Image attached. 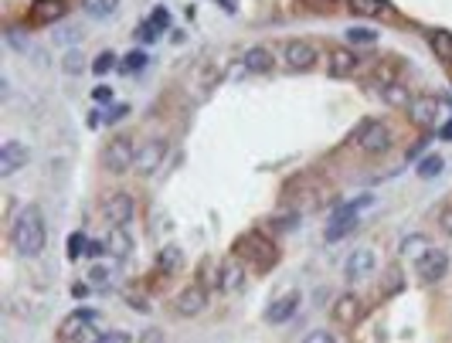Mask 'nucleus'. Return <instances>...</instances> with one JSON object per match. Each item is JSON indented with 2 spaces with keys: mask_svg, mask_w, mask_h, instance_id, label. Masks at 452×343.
<instances>
[{
  "mask_svg": "<svg viewBox=\"0 0 452 343\" xmlns=\"http://www.w3.org/2000/svg\"><path fill=\"white\" fill-rule=\"evenodd\" d=\"M181 265H184V255H181L177 245H167V248H160L157 252V268H163V272H177Z\"/></svg>",
  "mask_w": 452,
  "mask_h": 343,
  "instance_id": "nucleus-25",
  "label": "nucleus"
},
{
  "mask_svg": "<svg viewBox=\"0 0 452 343\" xmlns=\"http://www.w3.org/2000/svg\"><path fill=\"white\" fill-rule=\"evenodd\" d=\"M72 296H75V299H85V296H89V286H72Z\"/></svg>",
  "mask_w": 452,
  "mask_h": 343,
  "instance_id": "nucleus-49",
  "label": "nucleus"
},
{
  "mask_svg": "<svg viewBox=\"0 0 452 343\" xmlns=\"http://www.w3.org/2000/svg\"><path fill=\"white\" fill-rule=\"evenodd\" d=\"M140 343H160V333H157V330H150V333H143V337H140Z\"/></svg>",
  "mask_w": 452,
  "mask_h": 343,
  "instance_id": "nucleus-46",
  "label": "nucleus"
},
{
  "mask_svg": "<svg viewBox=\"0 0 452 343\" xmlns=\"http://www.w3.org/2000/svg\"><path fill=\"white\" fill-rule=\"evenodd\" d=\"M116 7H119V0H82V10L89 17H109V14H116Z\"/></svg>",
  "mask_w": 452,
  "mask_h": 343,
  "instance_id": "nucleus-26",
  "label": "nucleus"
},
{
  "mask_svg": "<svg viewBox=\"0 0 452 343\" xmlns=\"http://www.w3.org/2000/svg\"><path fill=\"white\" fill-rule=\"evenodd\" d=\"M428 48H432V54H435L439 61L452 65V31H446V27H435V31L428 34Z\"/></svg>",
  "mask_w": 452,
  "mask_h": 343,
  "instance_id": "nucleus-21",
  "label": "nucleus"
},
{
  "mask_svg": "<svg viewBox=\"0 0 452 343\" xmlns=\"http://www.w3.org/2000/svg\"><path fill=\"white\" fill-rule=\"evenodd\" d=\"M422 146H425V143H415V146L408 150V160H419V157H422Z\"/></svg>",
  "mask_w": 452,
  "mask_h": 343,
  "instance_id": "nucleus-48",
  "label": "nucleus"
},
{
  "mask_svg": "<svg viewBox=\"0 0 452 343\" xmlns=\"http://www.w3.org/2000/svg\"><path fill=\"white\" fill-rule=\"evenodd\" d=\"M303 343H333V333H326V330H313V333H306Z\"/></svg>",
  "mask_w": 452,
  "mask_h": 343,
  "instance_id": "nucleus-38",
  "label": "nucleus"
},
{
  "mask_svg": "<svg viewBox=\"0 0 452 343\" xmlns=\"http://www.w3.org/2000/svg\"><path fill=\"white\" fill-rule=\"evenodd\" d=\"M357 65H361V58L354 48H330V54H326V72L333 79H350L357 72Z\"/></svg>",
  "mask_w": 452,
  "mask_h": 343,
  "instance_id": "nucleus-10",
  "label": "nucleus"
},
{
  "mask_svg": "<svg viewBox=\"0 0 452 343\" xmlns=\"http://www.w3.org/2000/svg\"><path fill=\"white\" fill-rule=\"evenodd\" d=\"M126 112H130V109H126V106H112V109H109V112H106V123H119V119H123Z\"/></svg>",
  "mask_w": 452,
  "mask_h": 343,
  "instance_id": "nucleus-43",
  "label": "nucleus"
},
{
  "mask_svg": "<svg viewBox=\"0 0 452 343\" xmlns=\"http://www.w3.org/2000/svg\"><path fill=\"white\" fill-rule=\"evenodd\" d=\"M272 52L269 48H262V45H255V48H248L245 52V58H241V65H245V72H252V75H262V72H269L272 68Z\"/></svg>",
  "mask_w": 452,
  "mask_h": 343,
  "instance_id": "nucleus-20",
  "label": "nucleus"
},
{
  "mask_svg": "<svg viewBox=\"0 0 452 343\" xmlns=\"http://www.w3.org/2000/svg\"><path fill=\"white\" fill-rule=\"evenodd\" d=\"M61 68L68 72V75H79L82 68H85V58H82L79 48H72V52L65 54V61H61Z\"/></svg>",
  "mask_w": 452,
  "mask_h": 343,
  "instance_id": "nucleus-31",
  "label": "nucleus"
},
{
  "mask_svg": "<svg viewBox=\"0 0 452 343\" xmlns=\"http://www.w3.org/2000/svg\"><path fill=\"white\" fill-rule=\"evenodd\" d=\"M106 252L112 255V259H130L133 255V238H130V231L123 228V224H112L109 228V235H106Z\"/></svg>",
  "mask_w": 452,
  "mask_h": 343,
  "instance_id": "nucleus-16",
  "label": "nucleus"
},
{
  "mask_svg": "<svg viewBox=\"0 0 452 343\" xmlns=\"http://www.w3.org/2000/svg\"><path fill=\"white\" fill-rule=\"evenodd\" d=\"M116 65H119V58H116L112 52H103L96 61H92V72H96V75H106L109 68H116Z\"/></svg>",
  "mask_w": 452,
  "mask_h": 343,
  "instance_id": "nucleus-32",
  "label": "nucleus"
},
{
  "mask_svg": "<svg viewBox=\"0 0 452 343\" xmlns=\"http://www.w3.org/2000/svg\"><path fill=\"white\" fill-rule=\"evenodd\" d=\"M75 38H79V31H75V27H65V31H58V34H54V41H61V45H72Z\"/></svg>",
  "mask_w": 452,
  "mask_h": 343,
  "instance_id": "nucleus-41",
  "label": "nucleus"
},
{
  "mask_svg": "<svg viewBox=\"0 0 452 343\" xmlns=\"http://www.w3.org/2000/svg\"><path fill=\"white\" fill-rule=\"evenodd\" d=\"M68 10V0H34L31 10H27V24L34 27H48V24H58Z\"/></svg>",
  "mask_w": 452,
  "mask_h": 343,
  "instance_id": "nucleus-7",
  "label": "nucleus"
},
{
  "mask_svg": "<svg viewBox=\"0 0 452 343\" xmlns=\"http://www.w3.org/2000/svg\"><path fill=\"white\" fill-rule=\"evenodd\" d=\"M103 214H106L109 224H130L136 214V201L130 194H112L106 204H103Z\"/></svg>",
  "mask_w": 452,
  "mask_h": 343,
  "instance_id": "nucleus-12",
  "label": "nucleus"
},
{
  "mask_svg": "<svg viewBox=\"0 0 452 343\" xmlns=\"http://www.w3.org/2000/svg\"><path fill=\"white\" fill-rule=\"evenodd\" d=\"M442 167H446V160L439 157V153H428V157H422L419 160V177H425V181H432V177H439L442 174Z\"/></svg>",
  "mask_w": 452,
  "mask_h": 343,
  "instance_id": "nucleus-27",
  "label": "nucleus"
},
{
  "mask_svg": "<svg viewBox=\"0 0 452 343\" xmlns=\"http://www.w3.org/2000/svg\"><path fill=\"white\" fill-rule=\"evenodd\" d=\"M103 252H106V245H103V241H89V259H99Z\"/></svg>",
  "mask_w": 452,
  "mask_h": 343,
  "instance_id": "nucleus-45",
  "label": "nucleus"
},
{
  "mask_svg": "<svg viewBox=\"0 0 452 343\" xmlns=\"http://www.w3.org/2000/svg\"><path fill=\"white\" fill-rule=\"evenodd\" d=\"M24 163H27V146H24V143H17V139H7V143L0 146V177H10V174H17Z\"/></svg>",
  "mask_w": 452,
  "mask_h": 343,
  "instance_id": "nucleus-13",
  "label": "nucleus"
},
{
  "mask_svg": "<svg viewBox=\"0 0 452 343\" xmlns=\"http://www.w3.org/2000/svg\"><path fill=\"white\" fill-rule=\"evenodd\" d=\"M374 265H377V259H374L371 248H357V252L347 259L344 272H347V279H368L374 272Z\"/></svg>",
  "mask_w": 452,
  "mask_h": 343,
  "instance_id": "nucleus-18",
  "label": "nucleus"
},
{
  "mask_svg": "<svg viewBox=\"0 0 452 343\" xmlns=\"http://www.w3.org/2000/svg\"><path fill=\"white\" fill-rule=\"evenodd\" d=\"M221 3H225V7H228V10H235V0H221Z\"/></svg>",
  "mask_w": 452,
  "mask_h": 343,
  "instance_id": "nucleus-50",
  "label": "nucleus"
},
{
  "mask_svg": "<svg viewBox=\"0 0 452 343\" xmlns=\"http://www.w3.org/2000/svg\"><path fill=\"white\" fill-rule=\"evenodd\" d=\"M381 99H384V102H388L391 109H408L415 96H412L405 85H398V82H388V85L381 89Z\"/></svg>",
  "mask_w": 452,
  "mask_h": 343,
  "instance_id": "nucleus-23",
  "label": "nucleus"
},
{
  "mask_svg": "<svg viewBox=\"0 0 452 343\" xmlns=\"http://www.w3.org/2000/svg\"><path fill=\"white\" fill-rule=\"evenodd\" d=\"M282 54H286V65H289V68H299V72H306V68L317 65V48H313L310 41H303V38L286 41Z\"/></svg>",
  "mask_w": 452,
  "mask_h": 343,
  "instance_id": "nucleus-11",
  "label": "nucleus"
},
{
  "mask_svg": "<svg viewBox=\"0 0 452 343\" xmlns=\"http://www.w3.org/2000/svg\"><path fill=\"white\" fill-rule=\"evenodd\" d=\"M103 163H106L109 174H126V170L136 163L133 139H130V136H116V139H109L106 153H103Z\"/></svg>",
  "mask_w": 452,
  "mask_h": 343,
  "instance_id": "nucleus-3",
  "label": "nucleus"
},
{
  "mask_svg": "<svg viewBox=\"0 0 452 343\" xmlns=\"http://www.w3.org/2000/svg\"><path fill=\"white\" fill-rule=\"evenodd\" d=\"M347 7L354 14H361V17H384V14L395 10L391 0H347Z\"/></svg>",
  "mask_w": 452,
  "mask_h": 343,
  "instance_id": "nucleus-22",
  "label": "nucleus"
},
{
  "mask_svg": "<svg viewBox=\"0 0 452 343\" xmlns=\"http://www.w3.org/2000/svg\"><path fill=\"white\" fill-rule=\"evenodd\" d=\"M357 146H361L368 157H377V153H384V150L391 146V130H388L384 123H377V119H368V123H361V130H357Z\"/></svg>",
  "mask_w": 452,
  "mask_h": 343,
  "instance_id": "nucleus-4",
  "label": "nucleus"
},
{
  "mask_svg": "<svg viewBox=\"0 0 452 343\" xmlns=\"http://www.w3.org/2000/svg\"><path fill=\"white\" fill-rule=\"evenodd\" d=\"M99 343H133V337H130V333H123V330H112V333H103V337H99Z\"/></svg>",
  "mask_w": 452,
  "mask_h": 343,
  "instance_id": "nucleus-37",
  "label": "nucleus"
},
{
  "mask_svg": "<svg viewBox=\"0 0 452 343\" xmlns=\"http://www.w3.org/2000/svg\"><path fill=\"white\" fill-rule=\"evenodd\" d=\"M10 241L17 248V255L34 259L45 252V241H48V228H45V214L38 204H27L17 211L14 224H10Z\"/></svg>",
  "mask_w": 452,
  "mask_h": 343,
  "instance_id": "nucleus-1",
  "label": "nucleus"
},
{
  "mask_svg": "<svg viewBox=\"0 0 452 343\" xmlns=\"http://www.w3.org/2000/svg\"><path fill=\"white\" fill-rule=\"evenodd\" d=\"M167 157V139H146L143 146H136V174L140 177H150L160 163Z\"/></svg>",
  "mask_w": 452,
  "mask_h": 343,
  "instance_id": "nucleus-8",
  "label": "nucleus"
},
{
  "mask_svg": "<svg viewBox=\"0 0 452 343\" xmlns=\"http://www.w3.org/2000/svg\"><path fill=\"white\" fill-rule=\"evenodd\" d=\"M428 248H432V241H428L425 235H408L401 241V255H405V259H415V262L425 255Z\"/></svg>",
  "mask_w": 452,
  "mask_h": 343,
  "instance_id": "nucleus-24",
  "label": "nucleus"
},
{
  "mask_svg": "<svg viewBox=\"0 0 452 343\" xmlns=\"http://www.w3.org/2000/svg\"><path fill=\"white\" fill-rule=\"evenodd\" d=\"M408 116L415 126H425V130H439L452 119V102L442 99V96H415L412 106H408Z\"/></svg>",
  "mask_w": 452,
  "mask_h": 343,
  "instance_id": "nucleus-2",
  "label": "nucleus"
},
{
  "mask_svg": "<svg viewBox=\"0 0 452 343\" xmlns=\"http://www.w3.org/2000/svg\"><path fill=\"white\" fill-rule=\"evenodd\" d=\"M272 224L279 231H293L296 224H299V214H279V218H272Z\"/></svg>",
  "mask_w": 452,
  "mask_h": 343,
  "instance_id": "nucleus-34",
  "label": "nucleus"
},
{
  "mask_svg": "<svg viewBox=\"0 0 452 343\" xmlns=\"http://www.w3.org/2000/svg\"><path fill=\"white\" fill-rule=\"evenodd\" d=\"M371 204V197L364 194V197H354V201H344V204H337L333 211H330V221H326V228H337V224H357V214L364 211Z\"/></svg>",
  "mask_w": 452,
  "mask_h": 343,
  "instance_id": "nucleus-15",
  "label": "nucleus"
},
{
  "mask_svg": "<svg viewBox=\"0 0 452 343\" xmlns=\"http://www.w3.org/2000/svg\"><path fill=\"white\" fill-rule=\"evenodd\" d=\"M82 255H89V238L75 231V235L68 238V259H82Z\"/></svg>",
  "mask_w": 452,
  "mask_h": 343,
  "instance_id": "nucleus-30",
  "label": "nucleus"
},
{
  "mask_svg": "<svg viewBox=\"0 0 452 343\" xmlns=\"http://www.w3.org/2000/svg\"><path fill=\"white\" fill-rule=\"evenodd\" d=\"M439 228L452 238V204H446V208H442V214H439Z\"/></svg>",
  "mask_w": 452,
  "mask_h": 343,
  "instance_id": "nucleus-39",
  "label": "nucleus"
},
{
  "mask_svg": "<svg viewBox=\"0 0 452 343\" xmlns=\"http://www.w3.org/2000/svg\"><path fill=\"white\" fill-rule=\"evenodd\" d=\"M174 310H177V317H201V313L208 310V286H201V282L187 286V289L174 299Z\"/></svg>",
  "mask_w": 452,
  "mask_h": 343,
  "instance_id": "nucleus-9",
  "label": "nucleus"
},
{
  "mask_svg": "<svg viewBox=\"0 0 452 343\" xmlns=\"http://www.w3.org/2000/svg\"><path fill=\"white\" fill-rule=\"evenodd\" d=\"M245 286V262L241 259H225L221 262V272H218V289L221 292H235Z\"/></svg>",
  "mask_w": 452,
  "mask_h": 343,
  "instance_id": "nucleus-14",
  "label": "nucleus"
},
{
  "mask_svg": "<svg viewBox=\"0 0 452 343\" xmlns=\"http://www.w3.org/2000/svg\"><path fill=\"white\" fill-rule=\"evenodd\" d=\"M92 99H96V102H112V89H106V85L92 89Z\"/></svg>",
  "mask_w": 452,
  "mask_h": 343,
  "instance_id": "nucleus-42",
  "label": "nucleus"
},
{
  "mask_svg": "<svg viewBox=\"0 0 452 343\" xmlns=\"http://www.w3.org/2000/svg\"><path fill=\"white\" fill-rule=\"evenodd\" d=\"M150 24L157 27V31H167V27H170V10H167V7H153V17H150Z\"/></svg>",
  "mask_w": 452,
  "mask_h": 343,
  "instance_id": "nucleus-33",
  "label": "nucleus"
},
{
  "mask_svg": "<svg viewBox=\"0 0 452 343\" xmlns=\"http://www.w3.org/2000/svg\"><path fill=\"white\" fill-rule=\"evenodd\" d=\"M157 34H160V31H157V27H153V24H150V21H143V24L136 27V38H140L143 45H150V41H157Z\"/></svg>",
  "mask_w": 452,
  "mask_h": 343,
  "instance_id": "nucleus-35",
  "label": "nucleus"
},
{
  "mask_svg": "<svg viewBox=\"0 0 452 343\" xmlns=\"http://www.w3.org/2000/svg\"><path fill=\"white\" fill-rule=\"evenodd\" d=\"M364 313V306H361V299L354 296V292H344L337 303H333V319L340 323V326H354L357 319Z\"/></svg>",
  "mask_w": 452,
  "mask_h": 343,
  "instance_id": "nucleus-17",
  "label": "nucleus"
},
{
  "mask_svg": "<svg viewBox=\"0 0 452 343\" xmlns=\"http://www.w3.org/2000/svg\"><path fill=\"white\" fill-rule=\"evenodd\" d=\"M435 132H439L442 139H452V119H449V123H446V126H439V130H435Z\"/></svg>",
  "mask_w": 452,
  "mask_h": 343,
  "instance_id": "nucleus-47",
  "label": "nucleus"
},
{
  "mask_svg": "<svg viewBox=\"0 0 452 343\" xmlns=\"http://www.w3.org/2000/svg\"><path fill=\"white\" fill-rule=\"evenodd\" d=\"M401 289V272L398 268H391L388 272V286H384V292H398Z\"/></svg>",
  "mask_w": 452,
  "mask_h": 343,
  "instance_id": "nucleus-40",
  "label": "nucleus"
},
{
  "mask_svg": "<svg viewBox=\"0 0 452 343\" xmlns=\"http://www.w3.org/2000/svg\"><path fill=\"white\" fill-rule=\"evenodd\" d=\"M415 272H419L422 282H439V279H446V272H449V252L428 248L425 255L415 262Z\"/></svg>",
  "mask_w": 452,
  "mask_h": 343,
  "instance_id": "nucleus-6",
  "label": "nucleus"
},
{
  "mask_svg": "<svg viewBox=\"0 0 452 343\" xmlns=\"http://www.w3.org/2000/svg\"><path fill=\"white\" fill-rule=\"evenodd\" d=\"M239 252H245V259H252V262L259 265V268H269V265H276V245L262 238L259 231H252V235L239 238Z\"/></svg>",
  "mask_w": 452,
  "mask_h": 343,
  "instance_id": "nucleus-5",
  "label": "nucleus"
},
{
  "mask_svg": "<svg viewBox=\"0 0 452 343\" xmlns=\"http://www.w3.org/2000/svg\"><path fill=\"white\" fill-rule=\"evenodd\" d=\"M7 45H10V48H17V52H31V41H24V34H21V31H7Z\"/></svg>",
  "mask_w": 452,
  "mask_h": 343,
  "instance_id": "nucleus-36",
  "label": "nucleus"
},
{
  "mask_svg": "<svg viewBox=\"0 0 452 343\" xmlns=\"http://www.w3.org/2000/svg\"><path fill=\"white\" fill-rule=\"evenodd\" d=\"M89 279H92V282H106V279H109V272L103 268V265H96V268L89 272Z\"/></svg>",
  "mask_w": 452,
  "mask_h": 343,
  "instance_id": "nucleus-44",
  "label": "nucleus"
},
{
  "mask_svg": "<svg viewBox=\"0 0 452 343\" xmlns=\"http://www.w3.org/2000/svg\"><path fill=\"white\" fill-rule=\"evenodd\" d=\"M296 310H299V292H286V296H279V299L269 303L266 319L269 323H286V319H293Z\"/></svg>",
  "mask_w": 452,
  "mask_h": 343,
  "instance_id": "nucleus-19",
  "label": "nucleus"
},
{
  "mask_svg": "<svg viewBox=\"0 0 452 343\" xmlns=\"http://www.w3.org/2000/svg\"><path fill=\"white\" fill-rule=\"evenodd\" d=\"M317 3H333V0H317Z\"/></svg>",
  "mask_w": 452,
  "mask_h": 343,
  "instance_id": "nucleus-51",
  "label": "nucleus"
},
{
  "mask_svg": "<svg viewBox=\"0 0 452 343\" xmlns=\"http://www.w3.org/2000/svg\"><path fill=\"white\" fill-rule=\"evenodd\" d=\"M143 65H146V54L143 52H130L123 58V65H119V72H126V75H133V72H143Z\"/></svg>",
  "mask_w": 452,
  "mask_h": 343,
  "instance_id": "nucleus-29",
  "label": "nucleus"
},
{
  "mask_svg": "<svg viewBox=\"0 0 452 343\" xmlns=\"http://www.w3.org/2000/svg\"><path fill=\"white\" fill-rule=\"evenodd\" d=\"M344 38L354 45V48H368V45L377 41V31H371V27H347Z\"/></svg>",
  "mask_w": 452,
  "mask_h": 343,
  "instance_id": "nucleus-28",
  "label": "nucleus"
}]
</instances>
